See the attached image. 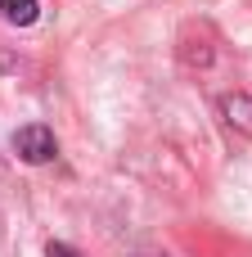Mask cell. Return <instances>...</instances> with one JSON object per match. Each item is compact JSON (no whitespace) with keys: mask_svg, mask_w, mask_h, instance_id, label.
Masks as SVG:
<instances>
[{"mask_svg":"<svg viewBox=\"0 0 252 257\" xmlns=\"http://www.w3.org/2000/svg\"><path fill=\"white\" fill-rule=\"evenodd\" d=\"M14 154H18L23 163H32V167L50 163V158L59 154V145H54V131H50V126H41V122H32V126H18V131H14Z\"/></svg>","mask_w":252,"mask_h":257,"instance_id":"obj_1","label":"cell"},{"mask_svg":"<svg viewBox=\"0 0 252 257\" xmlns=\"http://www.w3.org/2000/svg\"><path fill=\"white\" fill-rule=\"evenodd\" d=\"M221 117L225 126H234L239 136H252V95H221Z\"/></svg>","mask_w":252,"mask_h":257,"instance_id":"obj_2","label":"cell"},{"mask_svg":"<svg viewBox=\"0 0 252 257\" xmlns=\"http://www.w3.org/2000/svg\"><path fill=\"white\" fill-rule=\"evenodd\" d=\"M0 18L14 27H27L36 23V0H0Z\"/></svg>","mask_w":252,"mask_h":257,"instance_id":"obj_3","label":"cell"},{"mask_svg":"<svg viewBox=\"0 0 252 257\" xmlns=\"http://www.w3.org/2000/svg\"><path fill=\"white\" fill-rule=\"evenodd\" d=\"M45 257H81V253L68 248V244H54V239H50V244H45Z\"/></svg>","mask_w":252,"mask_h":257,"instance_id":"obj_4","label":"cell"}]
</instances>
